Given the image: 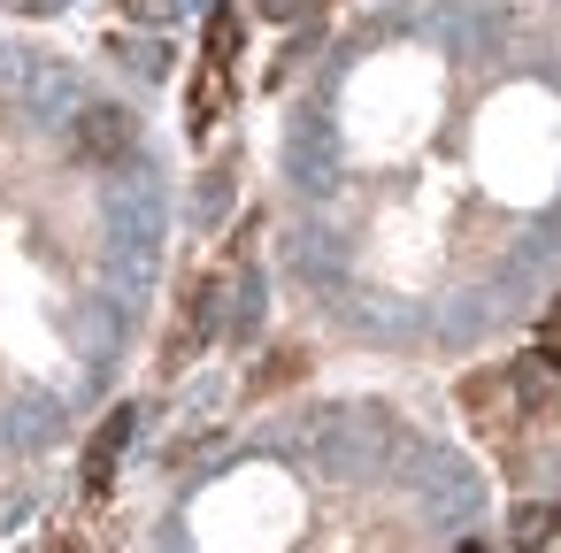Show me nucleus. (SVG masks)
<instances>
[{
  "instance_id": "7ed1b4c3",
  "label": "nucleus",
  "mask_w": 561,
  "mask_h": 553,
  "mask_svg": "<svg viewBox=\"0 0 561 553\" xmlns=\"http://www.w3.org/2000/svg\"><path fill=\"white\" fill-rule=\"evenodd\" d=\"M131 423H139V415H131V407H116V415L101 423V438L85 446V484H93V492H108V469H116V453L131 446Z\"/></svg>"
},
{
  "instance_id": "f03ea898",
  "label": "nucleus",
  "mask_w": 561,
  "mask_h": 553,
  "mask_svg": "<svg viewBox=\"0 0 561 553\" xmlns=\"http://www.w3.org/2000/svg\"><path fill=\"white\" fill-rule=\"evenodd\" d=\"M224 108H231V70H208V62H201V78L185 85V124H193V131H216Z\"/></svg>"
},
{
  "instance_id": "20e7f679",
  "label": "nucleus",
  "mask_w": 561,
  "mask_h": 553,
  "mask_svg": "<svg viewBox=\"0 0 561 553\" xmlns=\"http://www.w3.org/2000/svg\"><path fill=\"white\" fill-rule=\"evenodd\" d=\"M553 538H561V515H553L546 499H523V507L507 515V545H515V553H546Z\"/></svg>"
},
{
  "instance_id": "39448f33",
  "label": "nucleus",
  "mask_w": 561,
  "mask_h": 553,
  "mask_svg": "<svg viewBox=\"0 0 561 553\" xmlns=\"http://www.w3.org/2000/svg\"><path fill=\"white\" fill-rule=\"evenodd\" d=\"M300 377H308V354H300V346H277L270 369L247 377V400H270V392H285V384H300Z\"/></svg>"
},
{
  "instance_id": "423d86ee",
  "label": "nucleus",
  "mask_w": 561,
  "mask_h": 553,
  "mask_svg": "<svg viewBox=\"0 0 561 553\" xmlns=\"http://www.w3.org/2000/svg\"><path fill=\"white\" fill-rule=\"evenodd\" d=\"M231 62H239V16L216 9L208 16V70H231Z\"/></svg>"
},
{
  "instance_id": "0eeeda50",
  "label": "nucleus",
  "mask_w": 561,
  "mask_h": 553,
  "mask_svg": "<svg viewBox=\"0 0 561 553\" xmlns=\"http://www.w3.org/2000/svg\"><path fill=\"white\" fill-rule=\"evenodd\" d=\"M300 9H316V0H262V16H300Z\"/></svg>"
},
{
  "instance_id": "6e6552de",
  "label": "nucleus",
  "mask_w": 561,
  "mask_h": 553,
  "mask_svg": "<svg viewBox=\"0 0 561 553\" xmlns=\"http://www.w3.org/2000/svg\"><path fill=\"white\" fill-rule=\"evenodd\" d=\"M461 553H492V545H484V538H461Z\"/></svg>"
},
{
  "instance_id": "f257e3e1",
  "label": "nucleus",
  "mask_w": 561,
  "mask_h": 553,
  "mask_svg": "<svg viewBox=\"0 0 561 553\" xmlns=\"http://www.w3.org/2000/svg\"><path fill=\"white\" fill-rule=\"evenodd\" d=\"M78 154H85V162H124V154H131V116H124V108H93V116L78 124Z\"/></svg>"
}]
</instances>
